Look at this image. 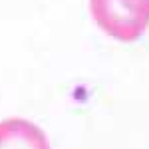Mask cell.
<instances>
[{
  "label": "cell",
  "mask_w": 149,
  "mask_h": 149,
  "mask_svg": "<svg viewBox=\"0 0 149 149\" xmlns=\"http://www.w3.org/2000/svg\"><path fill=\"white\" fill-rule=\"evenodd\" d=\"M90 14L119 42H133L149 28V0H90Z\"/></svg>",
  "instance_id": "1"
},
{
  "label": "cell",
  "mask_w": 149,
  "mask_h": 149,
  "mask_svg": "<svg viewBox=\"0 0 149 149\" xmlns=\"http://www.w3.org/2000/svg\"><path fill=\"white\" fill-rule=\"evenodd\" d=\"M0 149H52L46 133L24 119L8 117L0 121Z\"/></svg>",
  "instance_id": "2"
}]
</instances>
